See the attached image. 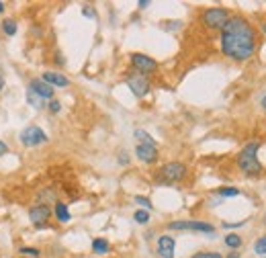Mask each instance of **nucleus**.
<instances>
[{"instance_id":"1","label":"nucleus","mask_w":266,"mask_h":258,"mask_svg":"<svg viewBox=\"0 0 266 258\" xmlns=\"http://www.w3.org/2000/svg\"><path fill=\"white\" fill-rule=\"evenodd\" d=\"M256 45V31L248 23V18L240 14L230 16L225 27L221 29V51L236 62H244L254 55Z\"/></svg>"},{"instance_id":"2","label":"nucleus","mask_w":266,"mask_h":258,"mask_svg":"<svg viewBox=\"0 0 266 258\" xmlns=\"http://www.w3.org/2000/svg\"><path fill=\"white\" fill-rule=\"evenodd\" d=\"M238 166L242 172H246L250 176H256L262 172V164L258 162V144L256 142L246 144L242 148V152L238 154Z\"/></svg>"},{"instance_id":"3","label":"nucleus","mask_w":266,"mask_h":258,"mask_svg":"<svg viewBox=\"0 0 266 258\" xmlns=\"http://www.w3.org/2000/svg\"><path fill=\"white\" fill-rule=\"evenodd\" d=\"M186 172H188V168L182 162H168L158 170V183H164V185L180 183V181H184Z\"/></svg>"},{"instance_id":"4","label":"nucleus","mask_w":266,"mask_h":258,"mask_svg":"<svg viewBox=\"0 0 266 258\" xmlns=\"http://www.w3.org/2000/svg\"><path fill=\"white\" fill-rule=\"evenodd\" d=\"M227 21H230V12H227V8H221V6L207 8V10H203V14H201V23H203L207 29H213V31H217V29L221 31Z\"/></svg>"},{"instance_id":"5","label":"nucleus","mask_w":266,"mask_h":258,"mask_svg":"<svg viewBox=\"0 0 266 258\" xmlns=\"http://www.w3.org/2000/svg\"><path fill=\"white\" fill-rule=\"evenodd\" d=\"M125 82H127L129 90H131L137 98H143V96L149 92V88H151V84H149L147 76H145V74H141V72H137V70H129V72H127Z\"/></svg>"},{"instance_id":"6","label":"nucleus","mask_w":266,"mask_h":258,"mask_svg":"<svg viewBox=\"0 0 266 258\" xmlns=\"http://www.w3.org/2000/svg\"><path fill=\"white\" fill-rule=\"evenodd\" d=\"M168 230H176V232H203V234H215V228L209 222H195V220H178V222H170Z\"/></svg>"},{"instance_id":"7","label":"nucleus","mask_w":266,"mask_h":258,"mask_svg":"<svg viewBox=\"0 0 266 258\" xmlns=\"http://www.w3.org/2000/svg\"><path fill=\"white\" fill-rule=\"evenodd\" d=\"M45 142H47V133L39 125H29L21 131V144L27 148H35V146L45 144Z\"/></svg>"},{"instance_id":"8","label":"nucleus","mask_w":266,"mask_h":258,"mask_svg":"<svg viewBox=\"0 0 266 258\" xmlns=\"http://www.w3.org/2000/svg\"><path fill=\"white\" fill-rule=\"evenodd\" d=\"M51 213H53V211L49 209L47 203H37V205H33V207L29 209V220H31V224H33L35 228H43V226L49 222Z\"/></svg>"},{"instance_id":"9","label":"nucleus","mask_w":266,"mask_h":258,"mask_svg":"<svg viewBox=\"0 0 266 258\" xmlns=\"http://www.w3.org/2000/svg\"><path fill=\"white\" fill-rule=\"evenodd\" d=\"M131 66L133 70H137V72H141L145 76L158 70V62L154 57L145 55V53H131Z\"/></svg>"},{"instance_id":"10","label":"nucleus","mask_w":266,"mask_h":258,"mask_svg":"<svg viewBox=\"0 0 266 258\" xmlns=\"http://www.w3.org/2000/svg\"><path fill=\"white\" fill-rule=\"evenodd\" d=\"M29 90L31 92H35L39 98H43V101H51L53 98V86H49L47 82H43L41 78H33L31 82H29Z\"/></svg>"},{"instance_id":"11","label":"nucleus","mask_w":266,"mask_h":258,"mask_svg":"<svg viewBox=\"0 0 266 258\" xmlns=\"http://www.w3.org/2000/svg\"><path fill=\"white\" fill-rule=\"evenodd\" d=\"M156 246H158V254H160V258H174V246H176V242H174L172 236H168V234L160 236Z\"/></svg>"},{"instance_id":"12","label":"nucleus","mask_w":266,"mask_h":258,"mask_svg":"<svg viewBox=\"0 0 266 258\" xmlns=\"http://www.w3.org/2000/svg\"><path fill=\"white\" fill-rule=\"evenodd\" d=\"M135 156L145 162V164H154L158 160V148L156 146H143V144H137L135 148Z\"/></svg>"},{"instance_id":"13","label":"nucleus","mask_w":266,"mask_h":258,"mask_svg":"<svg viewBox=\"0 0 266 258\" xmlns=\"http://www.w3.org/2000/svg\"><path fill=\"white\" fill-rule=\"evenodd\" d=\"M41 80H43V82H47V84H49V86H53V88H55V86H60V88H62V86H68V84H70V80H68L64 74H60V72H43Z\"/></svg>"},{"instance_id":"14","label":"nucleus","mask_w":266,"mask_h":258,"mask_svg":"<svg viewBox=\"0 0 266 258\" xmlns=\"http://www.w3.org/2000/svg\"><path fill=\"white\" fill-rule=\"evenodd\" d=\"M53 213H55V220H58V222H62V224H68V222L72 220L68 205H66V203H62V201H55V205H53Z\"/></svg>"},{"instance_id":"15","label":"nucleus","mask_w":266,"mask_h":258,"mask_svg":"<svg viewBox=\"0 0 266 258\" xmlns=\"http://www.w3.org/2000/svg\"><path fill=\"white\" fill-rule=\"evenodd\" d=\"M109 248H111V246H109V242H107L105 238H94V240H92V252H94V254H107Z\"/></svg>"},{"instance_id":"16","label":"nucleus","mask_w":266,"mask_h":258,"mask_svg":"<svg viewBox=\"0 0 266 258\" xmlns=\"http://www.w3.org/2000/svg\"><path fill=\"white\" fill-rule=\"evenodd\" d=\"M135 140L139 142V144H143V146H156V140L147 133V131H143V129H135Z\"/></svg>"},{"instance_id":"17","label":"nucleus","mask_w":266,"mask_h":258,"mask_svg":"<svg viewBox=\"0 0 266 258\" xmlns=\"http://www.w3.org/2000/svg\"><path fill=\"white\" fill-rule=\"evenodd\" d=\"M223 242H225V246L232 248V250H238V248L242 246V238H240L238 234H227Z\"/></svg>"},{"instance_id":"18","label":"nucleus","mask_w":266,"mask_h":258,"mask_svg":"<svg viewBox=\"0 0 266 258\" xmlns=\"http://www.w3.org/2000/svg\"><path fill=\"white\" fill-rule=\"evenodd\" d=\"M2 31L6 33V35H16V21L14 18H6V21H2Z\"/></svg>"},{"instance_id":"19","label":"nucleus","mask_w":266,"mask_h":258,"mask_svg":"<svg viewBox=\"0 0 266 258\" xmlns=\"http://www.w3.org/2000/svg\"><path fill=\"white\" fill-rule=\"evenodd\" d=\"M27 101H29V105H33L35 109H43V98H39L35 92H31V90H27Z\"/></svg>"},{"instance_id":"20","label":"nucleus","mask_w":266,"mask_h":258,"mask_svg":"<svg viewBox=\"0 0 266 258\" xmlns=\"http://www.w3.org/2000/svg\"><path fill=\"white\" fill-rule=\"evenodd\" d=\"M133 220L137 222V224H147L149 222V211H145V209H137L135 213H133Z\"/></svg>"},{"instance_id":"21","label":"nucleus","mask_w":266,"mask_h":258,"mask_svg":"<svg viewBox=\"0 0 266 258\" xmlns=\"http://www.w3.org/2000/svg\"><path fill=\"white\" fill-rule=\"evenodd\" d=\"M217 195L219 197H238L240 195V189H236V187H223V189L217 191Z\"/></svg>"},{"instance_id":"22","label":"nucleus","mask_w":266,"mask_h":258,"mask_svg":"<svg viewBox=\"0 0 266 258\" xmlns=\"http://www.w3.org/2000/svg\"><path fill=\"white\" fill-rule=\"evenodd\" d=\"M254 252H256V254H260V256H264L266 254V236L258 238V240L254 242Z\"/></svg>"},{"instance_id":"23","label":"nucleus","mask_w":266,"mask_h":258,"mask_svg":"<svg viewBox=\"0 0 266 258\" xmlns=\"http://www.w3.org/2000/svg\"><path fill=\"white\" fill-rule=\"evenodd\" d=\"M18 252H21V254H25V258H39V254H41L37 248H29V246H23Z\"/></svg>"},{"instance_id":"24","label":"nucleus","mask_w":266,"mask_h":258,"mask_svg":"<svg viewBox=\"0 0 266 258\" xmlns=\"http://www.w3.org/2000/svg\"><path fill=\"white\" fill-rule=\"evenodd\" d=\"M135 203H137V205H141L145 211H149V209H151V201H149L147 197H135Z\"/></svg>"},{"instance_id":"25","label":"nucleus","mask_w":266,"mask_h":258,"mask_svg":"<svg viewBox=\"0 0 266 258\" xmlns=\"http://www.w3.org/2000/svg\"><path fill=\"white\" fill-rule=\"evenodd\" d=\"M191 258H223V254H219V252H197Z\"/></svg>"},{"instance_id":"26","label":"nucleus","mask_w":266,"mask_h":258,"mask_svg":"<svg viewBox=\"0 0 266 258\" xmlns=\"http://www.w3.org/2000/svg\"><path fill=\"white\" fill-rule=\"evenodd\" d=\"M47 109H49L51 113H60V111H62V105H60V101L51 98V101H49V105H47Z\"/></svg>"},{"instance_id":"27","label":"nucleus","mask_w":266,"mask_h":258,"mask_svg":"<svg viewBox=\"0 0 266 258\" xmlns=\"http://www.w3.org/2000/svg\"><path fill=\"white\" fill-rule=\"evenodd\" d=\"M246 222H234V224H227V222H223V228H230V230H234V228H242Z\"/></svg>"},{"instance_id":"28","label":"nucleus","mask_w":266,"mask_h":258,"mask_svg":"<svg viewBox=\"0 0 266 258\" xmlns=\"http://www.w3.org/2000/svg\"><path fill=\"white\" fill-rule=\"evenodd\" d=\"M82 14H84V16H90V18H94V16H97V14H94V10H92L90 6H84V10H82Z\"/></svg>"},{"instance_id":"29","label":"nucleus","mask_w":266,"mask_h":258,"mask_svg":"<svg viewBox=\"0 0 266 258\" xmlns=\"http://www.w3.org/2000/svg\"><path fill=\"white\" fill-rule=\"evenodd\" d=\"M8 154V146L4 142H0V156H6Z\"/></svg>"},{"instance_id":"30","label":"nucleus","mask_w":266,"mask_h":258,"mask_svg":"<svg viewBox=\"0 0 266 258\" xmlns=\"http://www.w3.org/2000/svg\"><path fill=\"white\" fill-rule=\"evenodd\" d=\"M2 88H4V70L0 68V92H2Z\"/></svg>"},{"instance_id":"31","label":"nucleus","mask_w":266,"mask_h":258,"mask_svg":"<svg viewBox=\"0 0 266 258\" xmlns=\"http://www.w3.org/2000/svg\"><path fill=\"white\" fill-rule=\"evenodd\" d=\"M137 6H139V8H147V6H149V2H147V0H139V2H137Z\"/></svg>"},{"instance_id":"32","label":"nucleus","mask_w":266,"mask_h":258,"mask_svg":"<svg viewBox=\"0 0 266 258\" xmlns=\"http://www.w3.org/2000/svg\"><path fill=\"white\" fill-rule=\"evenodd\" d=\"M227 258H240V254L238 252H232V254H227Z\"/></svg>"},{"instance_id":"33","label":"nucleus","mask_w":266,"mask_h":258,"mask_svg":"<svg viewBox=\"0 0 266 258\" xmlns=\"http://www.w3.org/2000/svg\"><path fill=\"white\" fill-rule=\"evenodd\" d=\"M0 12H4V2H0Z\"/></svg>"},{"instance_id":"34","label":"nucleus","mask_w":266,"mask_h":258,"mask_svg":"<svg viewBox=\"0 0 266 258\" xmlns=\"http://www.w3.org/2000/svg\"><path fill=\"white\" fill-rule=\"evenodd\" d=\"M262 107L266 109V96H262Z\"/></svg>"},{"instance_id":"35","label":"nucleus","mask_w":266,"mask_h":258,"mask_svg":"<svg viewBox=\"0 0 266 258\" xmlns=\"http://www.w3.org/2000/svg\"><path fill=\"white\" fill-rule=\"evenodd\" d=\"M262 33H266V23H262Z\"/></svg>"},{"instance_id":"36","label":"nucleus","mask_w":266,"mask_h":258,"mask_svg":"<svg viewBox=\"0 0 266 258\" xmlns=\"http://www.w3.org/2000/svg\"><path fill=\"white\" fill-rule=\"evenodd\" d=\"M264 258H266V256H264Z\"/></svg>"}]
</instances>
